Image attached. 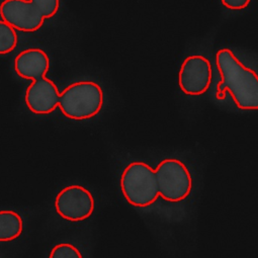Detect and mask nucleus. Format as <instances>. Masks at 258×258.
<instances>
[{
    "label": "nucleus",
    "mask_w": 258,
    "mask_h": 258,
    "mask_svg": "<svg viewBox=\"0 0 258 258\" xmlns=\"http://www.w3.org/2000/svg\"><path fill=\"white\" fill-rule=\"evenodd\" d=\"M30 2L38 8L46 20L54 18L60 9V0H30Z\"/></svg>",
    "instance_id": "nucleus-13"
},
{
    "label": "nucleus",
    "mask_w": 258,
    "mask_h": 258,
    "mask_svg": "<svg viewBox=\"0 0 258 258\" xmlns=\"http://www.w3.org/2000/svg\"><path fill=\"white\" fill-rule=\"evenodd\" d=\"M14 68L21 78L36 80L46 77L50 70V58L43 49L29 48L15 58Z\"/></svg>",
    "instance_id": "nucleus-9"
},
{
    "label": "nucleus",
    "mask_w": 258,
    "mask_h": 258,
    "mask_svg": "<svg viewBox=\"0 0 258 258\" xmlns=\"http://www.w3.org/2000/svg\"><path fill=\"white\" fill-rule=\"evenodd\" d=\"M159 197L170 203L187 199L192 189L191 174L179 159L166 158L155 169Z\"/></svg>",
    "instance_id": "nucleus-4"
},
{
    "label": "nucleus",
    "mask_w": 258,
    "mask_h": 258,
    "mask_svg": "<svg viewBox=\"0 0 258 258\" xmlns=\"http://www.w3.org/2000/svg\"><path fill=\"white\" fill-rule=\"evenodd\" d=\"M0 17L15 30L25 33L39 31L46 21L30 0H4L0 5Z\"/></svg>",
    "instance_id": "nucleus-7"
},
{
    "label": "nucleus",
    "mask_w": 258,
    "mask_h": 258,
    "mask_svg": "<svg viewBox=\"0 0 258 258\" xmlns=\"http://www.w3.org/2000/svg\"><path fill=\"white\" fill-rule=\"evenodd\" d=\"M119 185L125 201L136 208H147L159 197L155 169L145 162L136 161L126 165Z\"/></svg>",
    "instance_id": "nucleus-3"
},
{
    "label": "nucleus",
    "mask_w": 258,
    "mask_h": 258,
    "mask_svg": "<svg viewBox=\"0 0 258 258\" xmlns=\"http://www.w3.org/2000/svg\"><path fill=\"white\" fill-rule=\"evenodd\" d=\"M222 5L231 11H242L249 7L251 0H221Z\"/></svg>",
    "instance_id": "nucleus-14"
},
{
    "label": "nucleus",
    "mask_w": 258,
    "mask_h": 258,
    "mask_svg": "<svg viewBox=\"0 0 258 258\" xmlns=\"http://www.w3.org/2000/svg\"><path fill=\"white\" fill-rule=\"evenodd\" d=\"M60 92L54 81L46 77L33 80L27 87L25 101L35 114H50L59 103Z\"/></svg>",
    "instance_id": "nucleus-8"
},
{
    "label": "nucleus",
    "mask_w": 258,
    "mask_h": 258,
    "mask_svg": "<svg viewBox=\"0 0 258 258\" xmlns=\"http://www.w3.org/2000/svg\"><path fill=\"white\" fill-rule=\"evenodd\" d=\"M104 94L94 81H76L60 93L58 107L64 116L74 120H85L96 116L102 109Z\"/></svg>",
    "instance_id": "nucleus-2"
},
{
    "label": "nucleus",
    "mask_w": 258,
    "mask_h": 258,
    "mask_svg": "<svg viewBox=\"0 0 258 258\" xmlns=\"http://www.w3.org/2000/svg\"><path fill=\"white\" fill-rule=\"evenodd\" d=\"M54 205L62 219L81 222L93 214L95 201L92 194L84 186L69 185L58 192Z\"/></svg>",
    "instance_id": "nucleus-6"
},
{
    "label": "nucleus",
    "mask_w": 258,
    "mask_h": 258,
    "mask_svg": "<svg viewBox=\"0 0 258 258\" xmlns=\"http://www.w3.org/2000/svg\"><path fill=\"white\" fill-rule=\"evenodd\" d=\"M214 81V67L202 55H191L184 59L178 72L180 90L189 96L205 94Z\"/></svg>",
    "instance_id": "nucleus-5"
},
{
    "label": "nucleus",
    "mask_w": 258,
    "mask_h": 258,
    "mask_svg": "<svg viewBox=\"0 0 258 258\" xmlns=\"http://www.w3.org/2000/svg\"><path fill=\"white\" fill-rule=\"evenodd\" d=\"M49 258H83V255L75 245L59 243L51 249Z\"/></svg>",
    "instance_id": "nucleus-12"
},
{
    "label": "nucleus",
    "mask_w": 258,
    "mask_h": 258,
    "mask_svg": "<svg viewBox=\"0 0 258 258\" xmlns=\"http://www.w3.org/2000/svg\"><path fill=\"white\" fill-rule=\"evenodd\" d=\"M24 231L22 216L15 211H0V242H12Z\"/></svg>",
    "instance_id": "nucleus-10"
},
{
    "label": "nucleus",
    "mask_w": 258,
    "mask_h": 258,
    "mask_svg": "<svg viewBox=\"0 0 258 258\" xmlns=\"http://www.w3.org/2000/svg\"><path fill=\"white\" fill-rule=\"evenodd\" d=\"M19 43L17 30L0 20V55H8L15 51Z\"/></svg>",
    "instance_id": "nucleus-11"
},
{
    "label": "nucleus",
    "mask_w": 258,
    "mask_h": 258,
    "mask_svg": "<svg viewBox=\"0 0 258 258\" xmlns=\"http://www.w3.org/2000/svg\"><path fill=\"white\" fill-rule=\"evenodd\" d=\"M215 62L216 98L229 97L241 110H258V67L230 48L220 49Z\"/></svg>",
    "instance_id": "nucleus-1"
}]
</instances>
